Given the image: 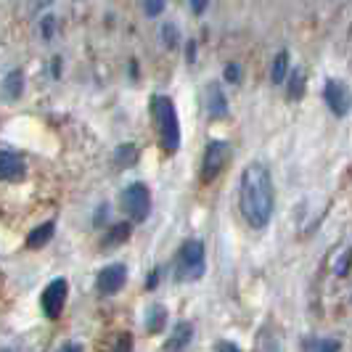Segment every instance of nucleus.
Segmentation results:
<instances>
[{"mask_svg":"<svg viewBox=\"0 0 352 352\" xmlns=\"http://www.w3.org/2000/svg\"><path fill=\"white\" fill-rule=\"evenodd\" d=\"M21 90H24V74L21 69H11L6 74V80H3V93H6V98H19L21 96Z\"/></svg>","mask_w":352,"mask_h":352,"instance_id":"nucleus-14","label":"nucleus"},{"mask_svg":"<svg viewBox=\"0 0 352 352\" xmlns=\"http://www.w3.org/2000/svg\"><path fill=\"white\" fill-rule=\"evenodd\" d=\"M114 162H117V167H130V164H135V162H138V148H135L133 143H122V146L117 148V154H114Z\"/></svg>","mask_w":352,"mask_h":352,"instance_id":"nucleus-18","label":"nucleus"},{"mask_svg":"<svg viewBox=\"0 0 352 352\" xmlns=\"http://www.w3.org/2000/svg\"><path fill=\"white\" fill-rule=\"evenodd\" d=\"M122 207L130 214V220L143 223L151 212V191L146 183H130L122 191Z\"/></svg>","mask_w":352,"mask_h":352,"instance_id":"nucleus-5","label":"nucleus"},{"mask_svg":"<svg viewBox=\"0 0 352 352\" xmlns=\"http://www.w3.org/2000/svg\"><path fill=\"white\" fill-rule=\"evenodd\" d=\"M350 267H352V247L344 249V252L339 254V260H336V265H334V273L336 276H347Z\"/></svg>","mask_w":352,"mask_h":352,"instance_id":"nucleus-20","label":"nucleus"},{"mask_svg":"<svg viewBox=\"0 0 352 352\" xmlns=\"http://www.w3.org/2000/svg\"><path fill=\"white\" fill-rule=\"evenodd\" d=\"M273 207H276L273 175L265 164L252 162L244 167L239 180V212L252 228L263 230L273 220Z\"/></svg>","mask_w":352,"mask_h":352,"instance_id":"nucleus-1","label":"nucleus"},{"mask_svg":"<svg viewBox=\"0 0 352 352\" xmlns=\"http://www.w3.org/2000/svg\"><path fill=\"white\" fill-rule=\"evenodd\" d=\"M124 283H127V267L122 263H114V265H106L104 270L98 273L96 289L101 294H117Z\"/></svg>","mask_w":352,"mask_h":352,"instance_id":"nucleus-8","label":"nucleus"},{"mask_svg":"<svg viewBox=\"0 0 352 352\" xmlns=\"http://www.w3.org/2000/svg\"><path fill=\"white\" fill-rule=\"evenodd\" d=\"M207 270V252H204V244L199 239H188L183 241V247L177 252L175 260V281L191 283L199 281Z\"/></svg>","mask_w":352,"mask_h":352,"instance_id":"nucleus-3","label":"nucleus"},{"mask_svg":"<svg viewBox=\"0 0 352 352\" xmlns=\"http://www.w3.org/2000/svg\"><path fill=\"white\" fill-rule=\"evenodd\" d=\"M162 35H164V43H167V48H175V45H177V30H175V24H164Z\"/></svg>","mask_w":352,"mask_h":352,"instance_id":"nucleus-21","label":"nucleus"},{"mask_svg":"<svg viewBox=\"0 0 352 352\" xmlns=\"http://www.w3.org/2000/svg\"><path fill=\"white\" fill-rule=\"evenodd\" d=\"M204 101H207V114L212 120H220L228 114V98L220 88V82H210L207 90H204Z\"/></svg>","mask_w":352,"mask_h":352,"instance_id":"nucleus-9","label":"nucleus"},{"mask_svg":"<svg viewBox=\"0 0 352 352\" xmlns=\"http://www.w3.org/2000/svg\"><path fill=\"white\" fill-rule=\"evenodd\" d=\"M230 164V146L226 141L212 138L204 148V159H201V180L212 183L214 177H220V173Z\"/></svg>","mask_w":352,"mask_h":352,"instance_id":"nucleus-4","label":"nucleus"},{"mask_svg":"<svg viewBox=\"0 0 352 352\" xmlns=\"http://www.w3.org/2000/svg\"><path fill=\"white\" fill-rule=\"evenodd\" d=\"M191 11H194V14H204V11H207V3H204V0H199V3H191Z\"/></svg>","mask_w":352,"mask_h":352,"instance_id":"nucleus-26","label":"nucleus"},{"mask_svg":"<svg viewBox=\"0 0 352 352\" xmlns=\"http://www.w3.org/2000/svg\"><path fill=\"white\" fill-rule=\"evenodd\" d=\"M143 11H146V16H159L162 11H164V3L162 0H151V3H143Z\"/></svg>","mask_w":352,"mask_h":352,"instance_id":"nucleus-22","label":"nucleus"},{"mask_svg":"<svg viewBox=\"0 0 352 352\" xmlns=\"http://www.w3.org/2000/svg\"><path fill=\"white\" fill-rule=\"evenodd\" d=\"M111 352H133V336L122 334L120 339H117V344H114V350Z\"/></svg>","mask_w":352,"mask_h":352,"instance_id":"nucleus-24","label":"nucleus"},{"mask_svg":"<svg viewBox=\"0 0 352 352\" xmlns=\"http://www.w3.org/2000/svg\"><path fill=\"white\" fill-rule=\"evenodd\" d=\"M226 82H233V85L241 82V67L239 64H228L226 67Z\"/></svg>","mask_w":352,"mask_h":352,"instance_id":"nucleus-23","label":"nucleus"},{"mask_svg":"<svg viewBox=\"0 0 352 352\" xmlns=\"http://www.w3.org/2000/svg\"><path fill=\"white\" fill-rule=\"evenodd\" d=\"M191 339H194V326L188 320H180L173 329V334L167 336L164 352H186V347L191 344Z\"/></svg>","mask_w":352,"mask_h":352,"instance_id":"nucleus-10","label":"nucleus"},{"mask_svg":"<svg viewBox=\"0 0 352 352\" xmlns=\"http://www.w3.org/2000/svg\"><path fill=\"white\" fill-rule=\"evenodd\" d=\"M342 344L336 339H323V336H313L305 339V352H339Z\"/></svg>","mask_w":352,"mask_h":352,"instance_id":"nucleus-17","label":"nucleus"},{"mask_svg":"<svg viewBox=\"0 0 352 352\" xmlns=\"http://www.w3.org/2000/svg\"><path fill=\"white\" fill-rule=\"evenodd\" d=\"M273 82L276 85H283L286 77H289V51H278L276 53V61H273V72H270Z\"/></svg>","mask_w":352,"mask_h":352,"instance_id":"nucleus-16","label":"nucleus"},{"mask_svg":"<svg viewBox=\"0 0 352 352\" xmlns=\"http://www.w3.org/2000/svg\"><path fill=\"white\" fill-rule=\"evenodd\" d=\"M67 292H69V283L67 278H53L45 289H43V297H40V307H43V316L56 320L61 316L64 305H67Z\"/></svg>","mask_w":352,"mask_h":352,"instance_id":"nucleus-6","label":"nucleus"},{"mask_svg":"<svg viewBox=\"0 0 352 352\" xmlns=\"http://www.w3.org/2000/svg\"><path fill=\"white\" fill-rule=\"evenodd\" d=\"M24 175V159L14 151H0V180H19Z\"/></svg>","mask_w":352,"mask_h":352,"instance_id":"nucleus-11","label":"nucleus"},{"mask_svg":"<svg viewBox=\"0 0 352 352\" xmlns=\"http://www.w3.org/2000/svg\"><path fill=\"white\" fill-rule=\"evenodd\" d=\"M127 239H130V226H127V223H120V226H114V228L104 236V247H117V244H122Z\"/></svg>","mask_w":352,"mask_h":352,"instance_id":"nucleus-19","label":"nucleus"},{"mask_svg":"<svg viewBox=\"0 0 352 352\" xmlns=\"http://www.w3.org/2000/svg\"><path fill=\"white\" fill-rule=\"evenodd\" d=\"M214 352H241L233 342H228V339H223V342H217L214 344Z\"/></svg>","mask_w":352,"mask_h":352,"instance_id":"nucleus-25","label":"nucleus"},{"mask_svg":"<svg viewBox=\"0 0 352 352\" xmlns=\"http://www.w3.org/2000/svg\"><path fill=\"white\" fill-rule=\"evenodd\" d=\"M151 117L157 124L159 143L167 154H175L180 148V120H177V109L173 98L167 96H154L151 98Z\"/></svg>","mask_w":352,"mask_h":352,"instance_id":"nucleus-2","label":"nucleus"},{"mask_svg":"<svg viewBox=\"0 0 352 352\" xmlns=\"http://www.w3.org/2000/svg\"><path fill=\"white\" fill-rule=\"evenodd\" d=\"M323 101L334 111L336 117H347L352 111V90L342 82V80H326L323 85Z\"/></svg>","mask_w":352,"mask_h":352,"instance_id":"nucleus-7","label":"nucleus"},{"mask_svg":"<svg viewBox=\"0 0 352 352\" xmlns=\"http://www.w3.org/2000/svg\"><path fill=\"white\" fill-rule=\"evenodd\" d=\"M157 283H159V270H154V273H151V278L146 281V286H148V289H154Z\"/></svg>","mask_w":352,"mask_h":352,"instance_id":"nucleus-27","label":"nucleus"},{"mask_svg":"<svg viewBox=\"0 0 352 352\" xmlns=\"http://www.w3.org/2000/svg\"><path fill=\"white\" fill-rule=\"evenodd\" d=\"M61 352H82V347H80V344H67Z\"/></svg>","mask_w":352,"mask_h":352,"instance_id":"nucleus-29","label":"nucleus"},{"mask_svg":"<svg viewBox=\"0 0 352 352\" xmlns=\"http://www.w3.org/2000/svg\"><path fill=\"white\" fill-rule=\"evenodd\" d=\"M186 53H188V61H194V58H196V43H194V40L188 43V51H186Z\"/></svg>","mask_w":352,"mask_h":352,"instance_id":"nucleus-28","label":"nucleus"},{"mask_svg":"<svg viewBox=\"0 0 352 352\" xmlns=\"http://www.w3.org/2000/svg\"><path fill=\"white\" fill-rule=\"evenodd\" d=\"M53 230H56V223H53V220L43 223V226H37V228L30 230V236H27V247H30V249L45 247V244L53 239Z\"/></svg>","mask_w":352,"mask_h":352,"instance_id":"nucleus-12","label":"nucleus"},{"mask_svg":"<svg viewBox=\"0 0 352 352\" xmlns=\"http://www.w3.org/2000/svg\"><path fill=\"white\" fill-rule=\"evenodd\" d=\"M167 323V307L164 305H151L146 313V331L148 334H159Z\"/></svg>","mask_w":352,"mask_h":352,"instance_id":"nucleus-13","label":"nucleus"},{"mask_svg":"<svg viewBox=\"0 0 352 352\" xmlns=\"http://www.w3.org/2000/svg\"><path fill=\"white\" fill-rule=\"evenodd\" d=\"M286 90H289V98H292V101H300L302 96H305V90H307L305 72L302 69L289 72V77H286Z\"/></svg>","mask_w":352,"mask_h":352,"instance_id":"nucleus-15","label":"nucleus"}]
</instances>
